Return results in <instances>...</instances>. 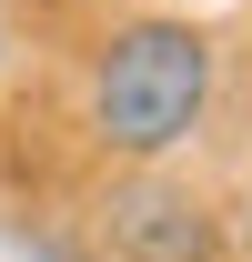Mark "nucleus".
<instances>
[{
	"label": "nucleus",
	"instance_id": "nucleus-1",
	"mask_svg": "<svg viewBox=\"0 0 252 262\" xmlns=\"http://www.w3.org/2000/svg\"><path fill=\"white\" fill-rule=\"evenodd\" d=\"M212 81H222V51L212 31H192V20H121V31L101 40L91 61V141L111 162H172L202 111H212Z\"/></svg>",
	"mask_w": 252,
	"mask_h": 262
},
{
	"label": "nucleus",
	"instance_id": "nucleus-2",
	"mask_svg": "<svg viewBox=\"0 0 252 262\" xmlns=\"http://www.w3.org/2000/svg\"><path fill=\"white\" fill-rule=\"evenodd\" d=\"M101 232H111V252H121V262H212V252H222L212 202H202V192H182L161 162H141L131 182H111Z\"/></svg>",
	"mask_w": 252,
	"mask_h": 262
}]
</instances>
